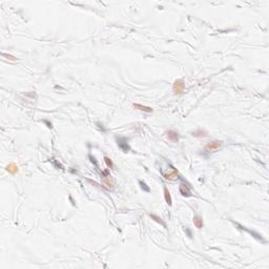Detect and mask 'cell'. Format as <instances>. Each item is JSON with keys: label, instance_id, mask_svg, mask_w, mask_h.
Here are the masks:
<instances>
[{"label": "cell", "instance_id": "11", "mask_svg": "<svg viewBox=\"0 0 269 269\" xmlns=\"http://www.w3.org/2000/svg\"><path fill=\"white\" fill-rule=\"evenodd\" d=\"M164 198H165L166 203H167L169 206H171V204H172V199H171V196H170L169 190H168V188H167L166 186H164Z\"/></svg>", "mask_w": 269, "mask_h": 269}, {"label": "cell", "instance_id": "7", "mask_svg": "<svg viewBox=\"0 0 269 269\" xmlns=\"http://www.w3.org/2000/svg\"><path fill=\"white\" fill-rule=\"evenodd\" d=\"M132 107H134V109H138V111H144V113H153V108H151V107L144 106V105H141V104H138V103L132 104Z\"/></svg>", "mask_w": 269, "mask_h": 269}, {"label": "cell", "instance_id": "9", "mask_svg": "<svg viewBox=\"0 0 269 269\" xmlns=\"http://www.w3.org/2000/svg\"><path fill=\"white\" fill-rule=\"evenodd\" d=\"M191 134L197 138H204V137H207L208 132H206L205 129H201L200 128V129H197V130H195V132H192Z\"/></svg>", "mask_w": 269, "mask_h": 269}, {"label": "cell", "instance_id": "12", "mask_svg": "<svg viewBox=\"0 0 269 269\" xmlns=\"http://www.w3.org/2000/svg\"><path fill=\"white\" fill-rule=\"evenodd\" d=\"M149 217H150L151 219H153V221H155V222H157V223H159V224L162 225V226L164 227V228H167V226H166V223H165V222H163L162 219H161L160 217H158V215H151V213L149 215Z\"/></svg>", "mask_w": 269, "mask_h": 269}, {"label": "cell", "instance_id": "4", "mask_svg": "<svg viewBox=\"0 0 269 269\" xmlns=\"http://www.w3.org/2000/svg\"><path fill=\"white\" fill-rule=\"evenodd\" d=\"M179 190L181 192V195L183 197H191V190H190V186H189L187 183L182 182L179 186Z\"/></svg>", "mask_w": 269, "mask_h": 269}, {"label": "cell", "instance_id": "5", "mask_svg": "<svg viewBox=\"0 0 269 269\" xmlns=\"http://www.w3.org/2000/svg\"><path fill=\"white\" fill-rule=\"evenodd\" d=\"M170 167H171V169H170V171L166 172V174H164V178H165L166 180H177L178 178L180 177L179 172H178V170L176 169L174 166L170 165Z\"/></svg>", "mask_w": 269, "mask_h": 269}, {"label": "cell", "instance_id": "18", "mask_svg": "<svg viewBox=\"0 0 269 269\" xmlns=\"http://www.w3.org/2000/svg\"><path fill=\"white\" fill-rule=\"evenodd\" d=\"M44 123H46L47 125H48V126H47V127H50V128H52V127H53V126H52V123H48V122H47V121H44Z\"/></svg>", "mask_w": 269, "mask_h": 269}, {"label": "cell", "instance_id": "2", "mask_svg": "<svg viewBox=\"0 0 269 269\" xmlns=\"http://www.w3.org/2000/svg\"><path fill=\"white\" fill-rule=\"evenodd\" d=\"M117 143H118V146L120 147V148L122 149L124 153L129 151L130 146H129V144H128V139L123 138V137L117 138Z\"/></svg>", "mask_w": 269, "mask_h": 269}, {"label": "cell", "instance_id": "6", "mask_svg": "<svg viewBox=\"0 0 269 269\" xmlns=\"http://www.w3.org/2000/svg\"><path fill=\"white\" fill-rule=\"evenodd\" d=\"M166 136H167V139L169 140L170 142H172V143H177L178 141H179V132H175V130H168V132H166Z\"/></svg>", "mask_w": 269, "mask_h": 269}, {"label": "cell", "instance_id": "1", "mask_svg": "<svg viewBox=\"0 0 269 269\" xmlns=\"http://www.w3.org/2000/svg\"><path fill=\"white\" fill-rule=\"evenodd\" d=\"M185 87V82L183 79H177L172 84V92L176 95H181L184 90Z\"/></svg>", "mask_w": 269, "mask_h": 269}, {"label": "cell", "instance_id": "14", "mask_svg": "<svg viewBox=\"0 0 269 269\" xmlns=\"http://www.w3.org/2000/svg\"><path fill=\"white\" fill-rule=\"evenodd\" d=\"M139 185H140V187H141L142 190L145 191V192H149V191H150V188H149V187L147 186L146 183H144V182H143V181H141V180L139 181Z\"/></svg>", "mask_w": 269, "mask_h": 269}, {"label": "cell", "instance_id": "3", "mask_svg": "<svg viewBox=\"0 0 269 269\" xmlns=\"http://www.w3.org/2000/svg\"><path fill=\"white\" fill-rule=\"evenodd\" d=\"M222 141H210L206 144L205 150L206 151H215L222 146Z\"/></svg>", "mask_w": 269, "mask_h": 269}, {"label": "cell", "instance_id": "17", "mask_svg": "<svg viewBox=\"0 0 269 269\" xmlns=\"http://www.w3.org/2000/svg\"><path fill=\"white\" fill-rule=\"evenodd\" d=\"M90 161H92V162H94V163H95V165L97 166V165H98V162L96 161V159H95L94 157H92V156H90Z\"/></svg>", "mask_w": 269, "mask_h": 269}, {"label": "cell", "instance_id": "13", "mask_svg": "<svg viewBox=\"0 0 269 269\" xmlns=\"http://www.w3.org/2000/svg\"><path fill=\"white\" fill-rule=\"evenodd\" d=\"M103 160H104V162H105V164H106L107 167L111 168V169H114V163L111 158H108V157H104Z\"/></svg>", "mask_w": 269, "mask_h": 269}, {"label": "cell", "instance_id": "15", "mask_svg": "<svg viewBox=\"0 0 269 269\" xmlns=\"http://www.w3.org/2000/svg\"><path fill=\"white\" fill-rule=\"evenodd\" d=\"M2 56L4 57V58H7V60H9V61H16L17 58L15 56H13V55L11 54H7V53H2Z\"/></svg>", "mask_w": 269, "mask_h": 269}, {"label": "cell", "instance_id": "8", "mask_svg": "<svg viewBox=\"0 0 269 269\" xmlns=\"http://www.w3.org/2000/svg\"><path fill=\"white\" fill-rule=\"evenodd\" d=\"M192 222H194V225L198 229H201L204 225L203 224V219H202V217H200V215H196V217H194Z\"/></svg>", "mask_w": 269, "mask_h": 269}, {"label": "cell", "instance_id": "16", "mask_svg": "<svg viewBox=\"0 0 269 269\" xmlns=\"http://www.w3.org/2000/svg\"><path fill=\"white\" fill-rule=\"evenodd\" d=\"M185 231H186V234H187V236H188V238H192V234H191V231L189 230L187 227H185Z\"/></svg>", "mask_w": 269, "mask_h": 269}, {"label": "cell", "instance_id": "10", "mask_svg": "<svg viewBox=\"0 0 269 269\" xmlns=\"http://www.w3.org/2000/svg\"><path fill=\"white\" fill-rule=\"evenodd\" d=\"M5 169H7V171L9 172V174H12V175H16L17 172L19 171L18 166H17L15 163H9V165L7 166V168H5Z\"/></svg>", "mask_w": 269, "mask_h": 269}]
</instances>
